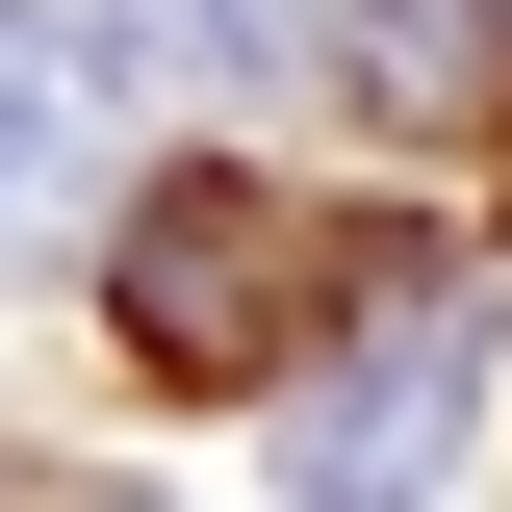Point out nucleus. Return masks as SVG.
<instances>
[{"instance_id": "obj_1", "label": "nucleus", "mask_w": 512, "mask_h": 512, "mask_svg": "<svg viewBox=\"0 0 512 512\" xmlns=\"http://www.w3.org/2000/svg\"><path fill=\"white\" fill-rule=\"evenodd\" d=\"M103 308L154 384H256V359H308V180H256V154H154L103 231Z\"/></svg>"}, {"instance_id": "obj_2", "label": "nucleus", "mask_w": 512, "mask_h": 512, "mask_svg": "<svg viewBox=\"0 0 512 512\" xmlns=\"http://www.w3.org/2000/svg\"><path fill=\"white\" fill-rule=\"evenodd\" d=\"M461 410H487V308H384L359 359L282 410V487H436Z\"/></svg>"}, {"instance_id": "obj_3", "label": "nucleus", "mask_w": 512, "mask_h": 512, "mask_svg": "<svg viewBox=\"0 0 512 512\" xmlns=\"http://www.w3.org/2000/svg\"><path fill=\"white\" fill-rule=\"evenodd\" d=\"M333 77H359L384 128H436L461 77H487V0H359V26H333Z\"/></svg>"}, {"instance_id": "obj_4", "label": "nucleus", "mask_w": 512, "mask_h": 512, "mask_svg": "<svg viewBox=\"0 0 512 512\" xmlns=\"http://www.w3.org/2000/svg\"><path fill=\"white\" fill-rule=\"evenodd\" d=\"M359 0H128V52H231V77H282V52H333Z\"/></svg>"}, {"instance_id": "obj_5", "label": "nucleus", "mask_w": 512, "mask_h": 512, "mask_svg": "<svg viewBox=\"0 0 512 512\" xmlns=\"http://www.w3.org/2000/svg\"><path fill=\"white\" fill-rule=\"evenodd\" d=\"M52 103H77V26H26V0H0V154H52Z\"/></svg>"}]
</instances>
